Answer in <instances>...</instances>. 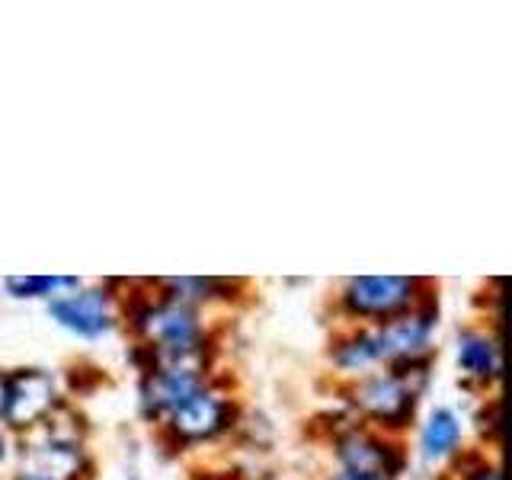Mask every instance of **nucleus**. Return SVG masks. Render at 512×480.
<instances>
[{"label":"nucleus","mask_w":512,"mask_h":480,"mask_svg":"<svg viewBox=\"0 0 512 480\" xmlns=\"http://www.w3.org/2000/svg\"><path fill=\"white\" fill-rule=\"evenodd\" d=\"M343 458L352 468V474H362V477H375L381 471H388V452L381 445L368 442V439H346L343 442Z\"/></svg>","instance_id":"nucleus-7"},{"label":"nucleus","mask_w":512,"mask_h":480,"mask_svg":"<svg viewBox=\"0 0 512 480\" xmlns=\"http://www.w3.org/2000/svg\"><path fill=\"white\" fill-rule=\"evenodd\" d=\"M52 397H55V384L48 375L39 372H26V375H16L13 381L4 384V400H0V410L13 423V426H26L32 420L52 407Z\"/></svg>","instance_id":"nucleus-1"},{"label":"nucleus","mask_w":512,"mask_h":480,"mask_svg":"<svg viewBox=\"0 0 512 480\" xmlns=\"http://www.w3.org/2000/svg\"><path fill=\"white\" fill-rule=\"evenodd\" d=\"M458 442V423L452 413H432V420L426 426V436H423V445H426V455H445L448 448Z\"/></svg>","instance_id":"nucleus-9"},{"label":"nucleus","mask_w":512,"mask_h":480,"mask_svg":"<svg viewBox=\"0 0 512 480\" xmlns=\"http://www.w3.org/2000/svg\"><path fill=\"white\" fill-rule=\"evenodd\" d=\"M477 480H500V477H496V474H493V471H487V474H480V477H477Z\"/></svg>","instance_id":"nucleus-12"},{"label":"nucleus","mask_w":512,"mask_h":480,"mask_svg":"<svg viewBox=\"0 0 512 480\" xmlns=\"http://www.w3.org/2000/svg\"><path fill=\"white\" fill-rule=\"evenodd\" d=\"M410 295V282L397 279V276H384V279H356L349 285V304L359 311H394L397 304H404Z\"/></svg>","instance_id":"nucleus-3"},{"label":"nucleus","mask_w":512,"mask_h":480,"mask_svg":"<svg viewBox=\"0 0 512 480\" xmlns=\"http://www.w3.org/2000/svg\"><path fill=\"white\" fill-rule=\"evenodd\" d=\"M173 426H176V432H183L189 439L212 436V432L221 426V404L212 394L192 391L189 397H183L180 404L173 407Z\"/></svg>","instance_id":"nucleus-4"},{"label":"nucleus","mask_w":512,"mask_h":480,"mask_svg":"<svg viewBox=\"0 0 512 480\" xmlns=\"http://www.w3.org/2000/svg\"><path fill=\"white\" fill-rule=\"evenodd\" d=\"M458 362H461L464 368H468V372H474V375H493V372H496V365H500L493 343L477 340V336H468V340H461Z\"/></svg>","instance_id":"nucleus-8"},{"label":"nucleus","mask_w":512,"mask_h":480,"mask_svg":"<svg viewBox=\"0 0 512 480\" xmlns=\"http://www.w3.org/2000/svg\"><path fill=\"white\" fill-rule=\"evenodd\" d=\"M52 314L68 330H77L84 336H96V333H103L109 327V308H106L103 295H96V292H84V295L55 301Z\"/></svg>","instance_id":"nucleus-2"},{"label":"nucleus","mask_w":512,"mask_h":480,"mask_svg":"<svg viewBox=\"0 0 512 480\" xmlns=\"http://www.w3.org/2000/svg\"><path fill=\"white\" fill-rule=\"evenodd\" d=\"M362 404L388 420H400L407 413V391L394 378H378L362 388Z\"/></svg>","instance_id":"nucleus-6"},{"label":"nucleus","mask_w":512,"mask_h":480,"mask_svg":"<svg viewBox=\"0 0 512 480\" xmlns=\"http://www.w3.org/2000/svg\"><path fill=\"white\" fill-rule=\"evenodd\" d=\"M336 480H375V477H362V474H343V477H336Z\"/></svg>","instance_id":"nucleus-11"},{"label":"nucleus","mask_w":512,"mask_h":480,"mask_svg":"<svg viewBox=\"0 0 512 480\" xmlns=\"http://www.w3.org/2000/svg\"><path fill=\"white\" fill-rule=\"evenodd\" d=\"M144 330L154 340H160L167 349H183L192 346V336H196V320L183 308H160L144 317Z\"/></svg>","instance_id":"nucleus-5"},{"label":"nucleus","mask_w":512,"mask_h":480,"mask_svg":"<svg viewBox=\"0 0 512 480\" xmlns=\"http://www.w3.org/2000/svg\"><path fill=\"white\" fill-rule=\"evenodd\" d=\"M0 458H4V439H0Z\"/></svg>","instance_id":"nucleus-13"},{"label":"nucleus","mask_w":512,"mask_h":480,"mask_svg":"<svg viewBox=\"0 0 512 480\" xmlns=\"http://www.w3.org/2000/svg\"><path fill=\"white\" fill-rule=\"evenodd\" d=\"M7 285L20 295H36V292H52L58 285H74V279H10Z\"/></svg>","instance_id":"nucleus-10"},{"label":"nucleus","mask_w":512,"mask_h":480,"mask_svg":"<svg viewBox=\"0 0 512 480\" xmlns=\"http://www.w3.org/2000/svg\"><path fill=\"white\" fill-rule=\"evenodd\" d=\"M0 400H4V384H0Z\"/></svg>","instance_id":"nucleus-14"}]
</instances>
